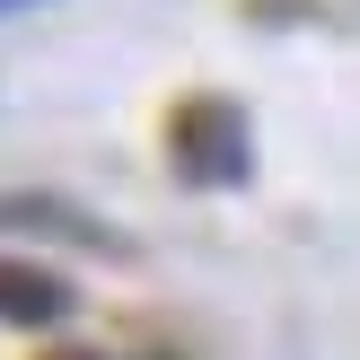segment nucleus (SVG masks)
Returning <instances> with one entry per match:
<instances>
[{
    "instance_id": "nucleus-5",
    "label": "nucleus",
    "mask_w": 360,
    "mask_h": 360,
    "mask_svg": "<svg viewBox=\"0 0 360 360\" xmlns=\"http://www.w3.org/2000/svg\"><path fill=\"white\" fill-rule=\"evenodd\" d=\"M9 9H27V0H0V18H9Z\"/></svg>"
},
{
    "instance_id": "nucleus-1",
    "label": "nucleus",
    "mask_w": 360,
    "mask_h": 360,
    "mask_svg": "<svg viewBox=\"0 0 360 360\" xmlns=\"http://www.w3.org/2000/svg\"><path fill=\"white\" fill-rule=\"evenodd\" d=\"M167 167L185 176V185H246L255 176V132H246V115L229 97H185L167 123Z\"/></svg>"
},
{
    "instance_id": "nucleus-4",
    "label": "nucleus",
    "mask_w": 360,
    "mask_h": 360,
    "mask_svg": "<svg viewBox=\"0 0 360 360\" xmlns=\"http://www.w3.org/2000/svg\"><path fill=\"white\" fill-rule=\"evenodd\" d=\"M53 360H105V352H53Z\"/></svg>"
},
{
    "instance_id": "nucleus-3",
    "label": "nucleus",
    "mask_w": 360,
    "mask_h": 360,
    "mask_svg": "<svg viewBox=\"0 0 360 360\" xmlns=\"http://www.w3.org/2000/svg\"><path fill=\"white\" fill-rule=\"evenodd\" d=\"M0 229H44V238H70V246H115L97 220H79L70 202H35V193H18V202H0Z\"/></svg>"
},
{
    "instance_id": "nucleus-2",
    "label": "nucleus",
    "mask_w": 360,
    "mask_h": 360,
    "mask_svg": "<svg viewBox=\"0 0 360 360\" xmlns=\"http://www.w3.org/2000/svg\"><path fill=\"white\" fill-rule=\"evenodd\" d=\"M79 308V290H70L62 273H44V264H0V326H62V316Z\"/></svg>"
}]
</instances>
